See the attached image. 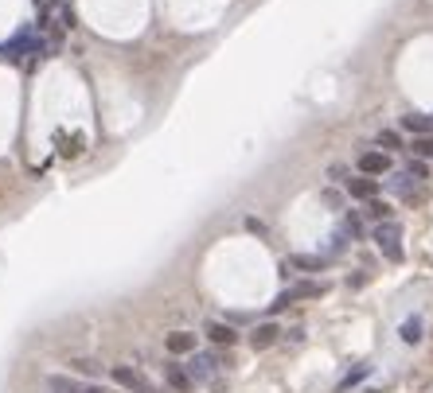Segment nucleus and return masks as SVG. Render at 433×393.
Returning a JSON list of instances; mask_svg holds the SVG:
<instances>
[{
  "mask_svg": "<svg viewBox=\"0 0 433 393\" xmlns=\"http://www.w3.org/2000/svg\"><path fill=\"white\" fill-rule=\"evenodd\" d=\"M39 51H47V39L39 35V27H20L12 39L0 43V63H27Z\"/></svg>",
  "mask_w": 433,
  "mask_h": 393,
  "instance_id": "nucleus-1",
  "label": "nucleus"
},
{
  "mask_svg": "<svg viewBox=\"0 0 433 393\" xmlns=\"http://www.w3.org/2000/svg\"><path fill=\"white\" fill-rule=\"evenodd\" d=\"M375 245H379V253L387 261H402V226L394 222V218H387V222H375Z\"/></svg>",
  "mask_w": 433,
  "mask_h": 393,
  "instance_id": "nucleus-2",
  "label": "nucleus"
},
{
  "mask_svg": "<svg viewBox=\"0 0 433 393\" xmlns=\"http://www.w3.org/2000/svg\"><path fill=\"white\" fill-rule=\"evenodd\" d=\"M113 382H118L121 389H129V393H161L141 370H133V366H113Z\"/></svg>",
  "mask_w": 433,
  "mask_h": 393,
  "instance_id": "nucleus-3",
  "label": "nucleus"
},
{
  "mask_svg": "<svg viewBox=\"0 0 433 393\" xmlns=\"http://www.w3.org/2000/svg\"><path fill=\"white\" fill-rule=\"evenodd\" d=\"M356 167L363 172V176H391V152H382V148H371V152H359Z\"/></svg>",
  "mask_w": 433,
  "mask_h": 393,
  "instance_id": "nucleus-4",
  "label": "nucleus"
},
{
  "mask_svg": "<svg viewBox=\"0 0 433 393\" xmlns=\"http://www.w3.org/2000/svg\"><path fill=\"white\" fill-rule=\"evenodd\" d=\"M344 191H348V199H363V202H371V199H379V179L375 176H351L348 183H344Z\"/></svg>",
  "mask_w": 433,
  "mask_h": 393,
  "instance_id": "nucleus-5",
  "label": "nucleus"
},
{
  "mask_svg": "<svg viewBox=\"0 0 433 393\" xmlns=\"http://www.w3.org/2000/svg\"><path fill=\"white\" fill-rule=\"evenodd\" d=\"M187 374H192V382H207V378L219 374V359H215V354H196L192 351V359H187Z\"/></svg>",
  "mask_w": 433,
  "mask_h": 393,
  "instance_id": "nucleus-6",
  "label": "nucleus"
},
{
  "mask_svg": "<svg viewBox=\"0 0 433 393\" xmlns=\"http://www.w3.org/2000/svg\"><path fill=\"white\" fill-rule=\"evenodd\" d=\"M277 339H281L277 323H258L254 331H250V347H254V351H265V347H273Z\"/></svg>",
  "mask_w": 433,
  "mask_h": 393,
  "instance_id": "nucleus-7",
  "label": "nucleus"
},
{
  "mask_svg": "<svg viewBox=\"0 0 433 393\" xmlns=\"http://www.w3.org/2000/svg\"><path fill=\"white\" fill-rule=\"evenodd\" d=\"M328 265V257H316V253H293L285 257V269H301V273H320Z\"/></svg>",
  "mask_w": 433,
  "mask_h": 393,
  "instance_id": "nucleus-8",
  "label": "nucleus"
},
{
  "mask_svg": "<svg viewBox=\"0 0 433 393\" xmlns=\"http://www.w3.org/2000/svg\"><path fill=\"white\" fill-rule=\"evenodd\" d=\"M164 378H168V385H172L176 393H187L192 385H196V382H192V374H187L180 362H164Z\"/></svg>",
  "mask_w": 433,
  "mask_h": 393,
  "instance_id": "nucleus-9",
  "label": "nucleus"
},
{
  "mask_svg": "<svg viewBox=\"0 0 433 393\" xmlns=\"http://www.w3.org/2000/svg\"><path fill=\"white\" fill-rule=\"evenodd\" d=\"M164 347H168L172 354H192L196 351V331H172Z\"/></svg>",
  "mask_w": 433,
  "mask_h": 393,
  "instance_id": "nucleus-10",
  "label": "nucleus"
},
{
  "mask_svg": "<svg viewBox=\"0 0 433 393\" xmlns=\"http://www.w3.org/2000/svg\"><path fill=\"white\" fill-rule=\"evenodd\" d=\"M207 339H211V343H219V347H234L238 331L230 323H219V319H215V323H207Z\"/></svg>",
  "mask_w": 433,
  "mask_h": 393,
  "instance_id": "nucleus-11",
  "label": "nucleus"
},
{
  "mask_svg": "<svg viewBox=\"0 0 433 393\" xmlns=\"http://www.w3.org/2000/svg\"><path fill=\"white\" fill-rule=\"evenodd\" d=\"M402 129L414 136H425V133H433V117H425V113H406V117H402Z\"/></svg>",
  "mask_w": 433,
  "mask_h": 393,
  "instance_id": "nucleus-12",
  "label": "nucleus"
},
{
  "mask_svg": "<svg viewBox=\"0 0 433 393\" xmlns=\"http://www.w3.org/2000/svg\"><path fill=\"white\" fill-rule=\"evenodd\" d=\"M47 389L51 393H82V382H78V378H67V374H51L47 378Z\"/></svg>",
  "mask_w": 433,
  "mask_h": 393,
  "instance_id": "nucleus-13",
  "label": "nucleus"
},
{
  "mask_svg": "<svg viewBox=\"0 0 433 393\" xmlns=\"http://www.w3.org/2000/svg\"><path fill=\"white\" fill-rule=\"evenodd\" d=\"M375 144H379L382 152H391V156H394V152L402 148V136H399V129H382V133L375 136Z\"/></svg>",
  "mask_w": 433,
  "mask_h": 393,
  "instance_id": "nucleus-14",
  "label": "nucleus"
},
{
  "mask_svg": "<svg viewBox=\"0 0 433 393\" xmlns=\"http://www.w3.org/2000/svg\"><path fill=\"white\" fill-rule=\"evenodd\" d=\"M328 292V285H324V281H301V285H293V296H308V300H313V296H324Z\"/></svg>",
  "mask_w": 433,
  "mask_h": 393,
  "instance_id": "nucleus-15",
  "label": "nucleus"
},
{
  "mask_svg": "<svg viewBox=\"0 0 433 393\" xmlns=\"http://www.w3.org/2000/svg\"><path fill=\"white\" fill-rule=\"evenodd\" d=\"M367 370H371V366H367V362H359L356 370H348V374L340 378V385H336V393H348L356 382H363V378H367Z\"/></svg>",
  "mask_w": 433,
  "mask_h": 393,
  "instance_id": "nucleus-16",
  "label": "nucleus"
},
{
  "mask_svg": "<svg viewBox=\"0 0 433 393\" xmlns=\"http://www.w3.org/2000/svg\"><path fill=\"white\" fill-rule=\"evenodd\" d=\"M367 218H371V222H387V218H391V202L371 199V202H367Z\"/></svg>",
  "mask_w": 433,
  "mask_h": 393,
  "instance_id": "nucleus-17",
  "label": "nucleus"
},
{
  "mask_svg": "<svg viewBox=\"0 0 433 393\" xmlns=\"http://www.w3.org/2000/svg\"><path fill=\"white\" fill-rule=\"evenodd\" d=\"M406 176H410V179H418V183H425V179H429V164H425L422 156H414V160L406 164Z\"/></svg>",
  "mask_w": 433,
  "mask_h": 393,
  "instance_id": "nucleus-18",
  "label": "nucleus"
},
{
  "mask_svg": "<svg viewBox=\"0 0 433 393\" xmlns=\"http://www.w3.org/2000/svg\"><path fill=\"white\" fill-rule=\"evenodd\" d=\"M414 156H422V160H433V133H425V136H414Z\"/></svg>",
  "mask_w": 433,
  "mask_h": 393,
  "instance_id": "nucleus-19",
  "label": "nucleus"
},
{
  "mask_svg": "<svg viewBox=\"0 0 433 393\" xmlns=\"http://www.w3.org/2000/svg\"><path fill=\"white\" fill-rule=\"evenodd\" d=\"M340 230L356 242V238H363V218H359V214H344V226Z\"/></svg>",
  "mask_w": 433,
  "mask_h": 393,
  "instance_id": "nucleus-20",
  "label": "nucleus"
},
{
  "mask_svg": "<svg viewBox=\"0 0 433 393\" xmlns=\"http://www.w3.org/2000/svg\"><path fill=\"white\" fill-rule=\"evenodd\" d=\"M402 339H406V343H418V339H422V319H406V323H402Z\"/></svg>",
  "mask_w": 433,
  "mask_h": 393,
  "instance_id": "nucleus-21",
  "label": "nucleus"
},
{
  "mask_svg": "<svg viewBox=\"0 0 433 393\" xmlns=\"http://www.w3.org/2000/svg\"><path fill=\"white\" fill-rule=\"evenodd\" d=\"M293 300H297V296H293V288H285V292H281L277 300L270 304V311H281V308H289V304H293Z\"/></svg>",
  "mask_w": 433,
  "mask_h": 393,
  "instance_id": "nucleus-22",
  "label": "nucleus"
},
{
  "mask_svg": "<svg viewBox=\"0 0 433 393\" xmlns=\"http://www.w3.org/2000/svg\"><path fill=\"white\" fill-rule=\"evenodd\" d=\"M348 179H351V176H348V172H344V167H340V164L332 167V183H348Z\"/></svg>",
  "mask_w": 433,
  "mask_h": 393,
  "instance_id": "nucleus-23",
  "label": "nucleus"
},
{
  "mask_svg": "<svg viewBox=\"0 0 433 393\" xmlns=\"http://www.w3.org/2000/svg\"><path fill=\"white\" fill-rule=\"evenodd\" d=\"M246 230H254V234H265V222H262V218H246Z\"/></svg>",
  "mask_w": 433,
  "mask_h": 393,
  "instance_id": "nucleus-24",
  "label": "nucleus"
},
{
  "mask_svg": "<svg viewBox=\"0 0 433 393\" xmlns=\"http://www.w3.org/2000/svg\"><path fill=\"white\" fill-rule=\"evenodd\" d=\"M324 202H328L332 210H340V195H336V191H324Z\"/></svg>",
  "mask_w": 433,
  "mask_h": 393,
  "instance_id": "nucleus-25",
  "label": "nucleus"
},
{
  "mask_svg": "<svg viewBox=\"0 0 433 393\" xmlns=\"http://www.w3.org/2000/svg\"><path fill=\"white\" fill-rule=\"evenodd\" d=\"M82 393H118V389H106V385H82Z\"/></svg>",
  "mask_w": 433,
  "mask_h": 393,
  "instance_id": "nucleus-26",
  "label": "nucleus"
}]
</instances>
